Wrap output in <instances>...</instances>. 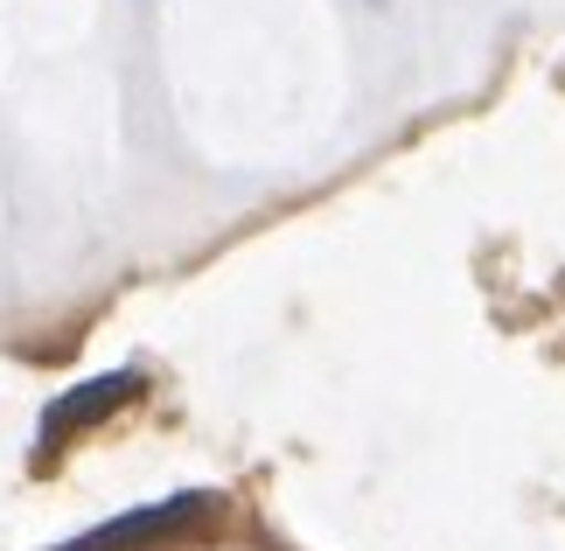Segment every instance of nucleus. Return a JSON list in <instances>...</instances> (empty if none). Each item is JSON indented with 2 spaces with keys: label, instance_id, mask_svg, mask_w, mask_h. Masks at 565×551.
Segmentation results:
<instances>
[{
  "label": "nucleus",
  "instance_id": "f257e3e1",
  "mask_svg": "<svg viewBox=\"0 0 565 551\" xmlns=\"http://www.w3.org/2000/svg\"><path fill=\"white\" fill-rule=\"evenodd\" d=\"M147 391V370H105V378H84V384H71V391H56L50 405H42V426H35V447L42 454H56L71 433H92V426H105L113 412H126Z\"/></svg>",
  "mask_w": 565,
  "mask_h": 551
},
{
  "label": "nucleus",
  "instance_id": "f03ea898",
  "mask_svg": "<svg viewBox=\"0 0 565 551\" xmlns=\"http://www.w3.org/2000/svg\"><path fill=\"white\" fill-rule=\"evenodd\" d=\"M216 496H168V502H154V510H126V517H113V523H98V531H84L77 544H63V551H147V544H161L168 531H182V523H195L210 510Z\"/></svg>",
  "mask_w": 565,
  "mask_h": 551
}]
</instances>
